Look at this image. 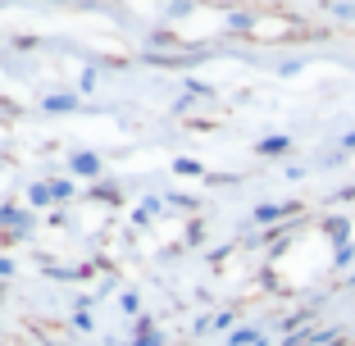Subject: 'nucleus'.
Segmentation results:
<instances>
[{"label":"nucleus","mask_w":355,"mask_h":346,"mask_svg":"<svg viewBox=\"0 0 355 346\" xmlns=\"http://www.w3.org/2000/svg\"><path fill=\"white\" fill-rule=\"evenodd\" d=\"M282 214H296V205H260V214H255V219H260V223H273V219H282Z\"/></svg>","instance_id":"f257e3e1"},{"label":"nucleus","mask_w":355,"mask_h":346,"mask_svg":"<svg viewBox=\"0 0 355 346\" xmlns=\"http://www.w3.org/2000/svg\"><path fill=\"white\" fill-rule=\"evenodd\" d=\"M278 150H287V137H269V141H260V155H278Z\"/></svg>","instance_id":"f03ea898"},{"label":"nucleus","mask_w":355,"mask_h":346,"mask_svg":"<svg viewBox=\"0 0 355 346\" xmlns=\"http://www.w3.org/2000/svg\"><path fill=\"white\" fill-rule=\"evenodd\" d=\"M73 168H78V173H96V155H78Z\"/></svg>","instance_id":"7ed1b4c3"},{"label":"nucleus","mask_w":355,"mask_h":346,"mask_svg":"<svg viewBox=\"0 0 355 346\" xmlns=\"http://www.w3.org/2000/svg\"><path fill=\"white\" fill-rule=\"evenodd\" d=\"M346 150H355V132H351V137H346Z\"/></svg>","instance_id":"20e7f679"}]
</instances>
